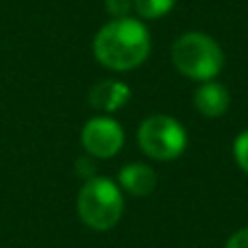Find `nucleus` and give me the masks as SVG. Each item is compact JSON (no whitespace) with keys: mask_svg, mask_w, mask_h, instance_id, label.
Instances as JSON below:
<instances>
[{"mask_svg":"<svg viewBox=\"0 0 248 248\" xmlns=\"http://www.w3.org/2000/svg\"><path fill=\"white\" fill-rule=\"evenodd\" d=\"M150 55V33L140 20L118 17L94 37V57L109 70H133Z\"/></svg>","mask_w":248,"mask_h":248,"instance_id":"obj_1","label":"nucleus"},{"mask_svg":"<svg viewBox=\"0 0 248 248\" xmlns=\"http://www.w3.org/2000/svg\"><path fill=\"white\" fill-rule=\"evenodd\" d=\"M172 63L183 77L192 81H214L224 65V55L220 44L207 33H192L181 35L172 46Z\"/></svg>","mask_w":248,"mask_h":248,"instance_id":"obj_2","label":"nucleus"},{"mask_svg":"<svg viewBox=\"0 0 248 248\" xmlns=\"http://www.w3.org/2000/svg\"><path fill=\"white\" fill-rule=\"evenodd\" d=\"M77 209L81 220L94 231H109L122 218L124 198L122 192L111 179L92 176L83 183L78 192Z\"/></svg>","mask_w":248,"mask_h":248,"instance_id":"obj_3","label":"nucleus"},{"mask_svg":"<svg viewBox=\"0 0 248 248\" xmlns=\"http://www.w3.org/2000/svg\"><path fill=\"white\" fill-rule=\"evenodd\" d=\"M140 148L157 161H174L185 153L187 133L179 120L170 116H150L137 131Z\"/></svg>","mask_w":248,"mask_h":248,"instance_id":"obj_4","label":"nucleus"},{"mask_svg":"<svg viewBox=\"0 0 248 248\" xmlns=\"http://www.w3.org/2000/svg\"><path fill=\"white\" fill-rule=\"evenodd\" d=\"M83 148L96 159H109L120 153L124 131L113 118H92L81 131Z\"/></svg>","mask_w":248,"mask_h":248,"instance_id":"obj_5","label":"nucleus"},{"mask_svg":"<svg viewBox=\"0 0 248 248\" xmlns=\"http://www.w3.org/2000/svg\"><path fill=\"white\" fill-rule=\"evenodd\" d=\"M128 100H131V90H128V85L122 81H116V78L100 81L98 85H94L90 92V105L105 113L118 111Z\"/></svg>","mask_w":248,"mask_h":248,"instance_id":"obj_6","label":"nucleus"},{"mask_svg":"<svg viewBox=\"0 0 248 248\" xmlns=\"http://www.w3.org/2000/svg\"><path fill=\"white\" fill-rule=\"evenodd\" d=\"M231 96L229 90L218 81H207L194 92V107L207 118H220L227 113Z\"/></svg>","mask_w":248,"mask_h":248,"instance_id":"obj_7","label":"nucleus"},{"mask_svg":"<svg viewBox=\"0 0 248 248\" xmlns=\"http://www.w3.org/2000/svg\"><path fill=\"white\" fill-rule=\"evenodd\" d=\"M118 179H120L122 187L131 196H137V198L150 196L155 192V187H157V174L146 163H128V166H124L120 170Z\"/></svg>","mask_w":248,"mask_h":248,"instance_id":"obj_8","label":"nucleus"},{"mask_svg":"<svg viewBox=\"0 0 248 248\" xmlns=\"http://www.w3.org/2000/svg\"><path fill=\"white\" fill-rule=\"evenodd\" d=\"M176 4V0H133L137 16L141 20H157L163 17L166 13L172 11V7Z\"/></svg>","mask_w":248,"mask_h":248,"instance_id":"obj_9","label":"nucleus"},{"mask_svg":"<svg viewBox=\"0 0 248 248\" xmlns=\"http://www.w3.org/2000/svg\"><path fill=\"white\" fill-rule=\"evenodd\" d=\"M233 157H235L237 166L248 174V131L240 133L233 141Z\"/></svg>","mask_w":248,"mask_h":248,"instance_id":"obj_10","label":"nucleus"},{"mask_svg":"<svg viewBox=\"0 0 248 248\" xmlns=\"http://www.w3.org/2000/svg\"><path fill=\"white\" fill-rule=\"evenodd\" d=\"M105 9H107L109 16H113V20L128 17L133 9V0H105Z\"/></svg>","mask_w":248,"mask_h":248,"instance_id":"obj_11","label":"nucleus"},{"mask_svg":"<svg viewBox=\"0 0 248 248\" xmlns=\"http://www.w3.org/2000/svg\"><path fill=\"white\" fill-rule=\"evenodd\" d=\"M224 248H248V227L233 233V235L227 240V246Z\"/></svg>","mask_w":248,"mask_h":248,"instance_id":"obj_12","label":"nucleus"},{"mask_svg":"<svg viewBox=\"0 0 248 248\" xmlns=\"http://www.w3.org/2000/svg\"><path fill=\"white\" fill-rule=\"evenodd\" d=\"M77 170L81 172L83 176H87V179H92V176H94V166H92V163H87V159H78Z\"/></svg>","mask_w":248,"mask_h":248,"instance_id":"obj_13","label":"nucleus"}]
</instances>
